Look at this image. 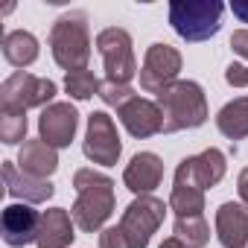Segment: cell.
<instances>
[{
	"label": "cell",
	"instance_id": "1",
	"mask_svg": "<svg viewBox=\"0 0 248 248\" xmlns=\"http://www.w3.org/2000/svg\"><path fill=\"white\" fill-rule=\"evenodd\" d=\"M76 202L70 207V216L79 231L93 233L99 231L111 213H114V181L96 170H79L73 175Z\"/></svg>",
	"mask_w": 248,
	"mask_h": 248
},
{
	"label": "cell",
	"instance_id": "2",
	"mask_svg": "<svg viewBox=\"0 0 248 248\" xmlns=\"http://www.w3.org/2000/svg\"><path fill=\"white\" fill-rule=\"evenodd\" d=\"M155 102H158L161 117H164V135L199 129L207 120V96H204L199 82L178 79L167 91H161Z\"/></svg>",
	"mask_w": 248,
	"mask_h": 248
},
{
	"label": "cell",
	"instance_id": "3",
	"mask_svg": "<svg viewBox=\"0 0 248 248\" xmlns=\"http://www.w3.org/2000/svg\"><path fill=\"white\" fill-rule=\"evenodd\" d=\"M50 53L59 67L70 70H88L91 62V32H88V15L85 12H67L62 15L50 30Z\"/></svg>",
	"mask_w": 248,
	"mask_h": 248
},
{
	"label": "cell",
	"instance_id": "4",
	"mask_svg": "<svg viewBox=\"0 0 248 248\" xmlns=\"http://www.w3.org/2000/svg\"><path fill=\"white\" fill-rule=\"evenodd\" d=\"M225 6L219 0H172L170 3V24L184 41H207L222 30Z\"/></svg>",
	"mask_w": 248,
	"mask_h": 248
},
{
	"label": "cell",
	"instance_id": "5",
	"mask_svg": "<svg viewBox=\"0 0 248 248\" xmlns=\"http://www.w3.org/2000/svg\"><path fill=\"white\" fill-rule=\"evenodd\" d=\"M96 50L102 56L105 64V82H117V85H129L135 79L138 62H135V50H132V35L123 27H108L96 35Z\"/></svg>",
	"mask_w": 248,
	"mask_h": 248
},
{
	"label": "cell",
	"instance_id": "6",
	"mask_svg": "<svg viewBox=\"0 0 248 248\" xmlns=\"http://www.w3.org/2000/svg\"><path fill=\"white\" fill-rule=\"evenodd\" d=\"M53 96H56V82L32 76L27 70H18L0 85V111H24L27 114V108H47V102Z\"/></svg>",
	"mask_w": 248,
	"mask_h": 248
},
{
	"label": "cell",
	"instance_id": "7",
	"mask_svg": "<svg viewBox=\"0 0 248 248\" xmlns=\"http://www.w3.org/2000/svg\"><path fill=\"white\" fill-rule=\"evenodd\" d=\"M164 213H167V204L155 196H138L126 210H123V219H120V231L126 233L129 245L132 248H146L152 233L161 228L164 222Z\"/></svg>",
	"mask_w": 248,
	"mask_h": 248
},
{
	"label": "cell",
	"instance_id": "8",
	"mask_svg": "<svg viewBox=\"0 0 248 248\" xmlns=\"http://www.w3.org/2000/svg\"><path fill=\"white\" fill-rule=\"evenodd\" d=\"M82 152L88 161L99 164V167H114L123 155V143L117 135L114 120L105 111H93L88 114V132H85V143Z\"/></svg>",
	"mask_w": 248,
	"mask_h": 248
},
{
	"label": "cell",
	"instance_id": "9",
	"mask_svg": "<svg viewBox=\"0 0 248 248\" xmlns=\"http://www.w3.org/2000/svg\"><path fill=\"white\" fill-rule=\"evenodd\" d=\"M181 73V53L170 44H152L140 64V88L146 93H161Z\"/></svg>",
	"mask_w": 248,
	"mask_h": 248
},
{
	"label": "cell",
	"instance_id": "10",
	"mask_svg": "<svg viewBox=\"0 0 248 248\" xmlns=\"http://www.w3.org/2000/svg\"><path fill=\"white\" fill-rule=\"evenodd\" d=\"M76 129H79V114L70 102H53L38 117V138L53 149L70 146V140L76 138Z\"/></svg>",
	"mask_w": 248,
	"mask_h": 248
},
{
	"label": "cell",
	"instance_id": "11",
	"mask_svg": "<svg viewBox=\"0 0 248 248\" xmlns=\"http://www.w3.org/2000/svg\"><path fill=\"white\" fill-rule=\"evenodd\" d=\"M38 228H41V213L32 210L30 204H9L0 216V231L3 242L12 248H24L30 242H38Z\"/></svg>",
	"mask_w": 248,
	"mask_h": 248
},
{
	"label": "cell",
	"instance_id": "12",
	"mask_svg": "<svg viewBox=\"0 0 248 248\" xmlns=\"http://www.w3.org/2000/svg\"><path fill=\"white\" fill-rule=\"evenodd\" d=\"M225 170H228V161H225V152L210 146L204 149L202 155H193V158H184L175 170L178 178H187L193 184H199L202 190H210L216 187L222 178H225Z\"/></svg>",
	"mask_w": 248,
	"mask_h": 248
},
{
	"label": "cell",
	"instance_id": "13",
	"mask_svg": "<svg viewBox=\"0 0 248 248\" xmlns=\"http://www.w3.org/2000/svg\"><path fill=\"white\" fill-rule=\"evenodd\" d=\"M117 114H120V123L126 126V132H129L132 138H138V140H146V138L164 132L161 108H158V102H152V99L135 96L132 102L123 105Z\"/></svg>",
	"mask_w": 248,
	"mask_h": 248
},
{
	"label": "cell",
	"instance_id": "14",
	"mask_svg": "<svg viewBox=\"0 0 248 248\" xmlns=\"http://www.w3.org/2000/svg\"><path fill=\"white\" fill-rule=\"evenodd\" d=\"M161 181H164V161L155 152H138L123 172V184L135 196H149Z\"/></svg>",
	"mask_w": 248,
	"mask_h": 248
},
{
	"label": "cell",
	"instance_id": "15",
	"mask_svg": "<svg viewBox=\"0 0 248 248\" xmlns=\"http://www.w3.org/2000/svg\"><path fill=\"white\" fill-rule=\"evenodd\" d=\"M3 181H6V193L15 196V199H21L24 204H41V202L53 199V193H56V187L47 178L27 175L12 161H3Z\"/></svg>",
	"mask_w": 248,
	"mask_h": 248
},
{
	"label": "cell",
	"instance_id": "16",
	"mask_svg": "<svg viewBox=\"0 0 248 248\" xmlns=\"http://www.w3.org/2000/svg\"><path fill=\"white\" fill-rule=\"evenodd\" d=\"M216 236L222 248H248V207L225 202L216 210Z\"/></svg>",
	"mask_w": 248,
	"mask_h": 248
},
{
	"label": "cell",
	"instance_id": "17",
	"mask_svg": "<svg viewBox=\"0 0 248 248\" xmlns=\"http://www.w3.org/2000/svg\"><path fill=\"white\" fill-rule=\"evenodd\" d=\"M76 222L64 207H50L41 213V228H38V248H67L76 233Z\"/></svg>",
	"mask_w": 248,
	"mask_h": 248
},
{
	"label": "cell",
	"instance_id": "18",
	"mask_svg": "<svg viewBox=\"0 0 248 248\" xmlns=\"http://www.w3.org/2000/svg\"><path fill=\"white\" fill-rule=\"evenodd\" d=\"M18 167L27 175L47 178V175H53L59 170V152L50 143H44L41 138L38 140H27L21 146V152H18Z\"/></svg>",
	"mask_w": 248,
	"mask_h": 248
},
{
	"label": "cell",
	"instance_id": "19",
	"mask_svg": "<svg viewBox=\"0 0 248 248\" xmlns=\"http://www.w3.org/2000/svg\"><path fill=\"white\" fill-rule=\"evenodd\" d=\"M216 129L228 140H245L248 138V96H236L216 114Z\"/></svg>",
	"mask_w": 248,
	"mask_h": 248
},
{
	"label": "cell",
	"instance_id": "20",
	"mask_svg": "<svg viewBox=\"0 0 248 248\" xmlns=\"http://www.w3.org/2000/svg\"><path fill=\"white\" fill-rule=\"evenodd\" d=\"M3 59L12 67H30L38 59V38L27 30H12L3 35Z\"/></svg>",
	"mask_w": 248,
	"mask_h": 248
},
{
	"label": "cell",
	"instance_id": "21",
	"mask_svg": "<svg viewBox=\"0 0 248 248\" xmlns=\"http://www.w3.org/2000/svg\"><path fill=\"white\" fill-rule=\"evenodd\" d=\"M170 210H175V216H199L204 210V190L193 181L175 178L170 193Z\"/></svg>",
	"mask_w": 248,
	"mask_h": 248
},
{
	"label": "cell",
	"instance_id": "22",
	"mask_svg": "<svg viewBox=\"0 0 248 248\" xmlns=\"http://www.w3.org/2000/svg\"><path fill=\"white\" fill-rule=\"evenodd\" d=\"M175 236L187 245V248H204L210 242V228L204 222V216H175Z\"/></svg>",
	"mask_w": 248,
	"mask_h": 248
},
{
	"label": "cell",
	"instance_id": "23",
	"mask_svg": "<svg viewBox=\"0 0 248 248\" xmlns=\"http://www.w3.org/2000/svg\"><path fill=\"white\" fill-rule=\"evenodd\" d=\"M99 79L91 73V70H70L67 76H64V91L73 96V99H79V102H85V99H91V96H99Z\"/></svg>",
	"mask_w": 248,
	"mask_h": 248
},
{
	"label": "cell",
	"instance_id": "24",
	"mask_svg": "<svg viewBox=\"0 0 248 248\" xmlns=\"http://www.w3.org/2000/svg\"><path fill=\"white\" fill-rule=\"evenodd\" d=\"M0 140L6 146L27 143V114L24 111H0Z\"/></svg>",
	"mask_w": 248,
	"mask_h": 248
},
{
	"label": "cell",
	"instance_id": "25",
	"mask_svg": "<svg viewBox=\"0 0 248 248\" xmlns=\"http://www.w3.org/2000/svg\"><path fill=\"white\" fill-rule=\"evenodd\" d=\"M138 93L132 91V85H117V82H102L99 85V99L105 102V105H111V108H123L126 102H132Z\"/></svg>",
	"mask_w": 248,
	"mask_h": 248
},
{
	"label": "cell",
	"instance_id": "26",
	"mask_svg": "<svg viewBox=\"0 0 248 248\" xmlns=\"http://www.w3.org/2000/svg\"><path fill=\"white\" fill-rule=\"evenodd\" d=\"M225 82L231 88H248V64H239V62H231L225 67Z\"/></svg>",
	"mask_w": 248,
	"mask_h": 248
},
{
	"label": "cell",
	"instance_id": "27",
	"mask_svg": "<svg viewBox=\"0 0 248 248\" xmlns=\"http://www.w3.org/2000/svg\"><path fill=\"white\" fill-rule=\"evenodd\" d=\"M99 248H132V245H129L126 233H123L120 225H117V228H105L99 233Z\"/></svg>",
	"mask_w": 248,
	"mask_h": 248
},
{
	"label": "cell",
	"instance_id": "28",
	"mask_svg": "<svg viewBox=\"0 0 248 248\" xmlns=\"http://www.w3.org/2000/svg\"><path fill=\"white\" fill-rule=\"evenodd\" d=\"M231 50L242 59H248V30H236L231 35Z\"/></svg>",
	"mask_w": 248,
	"mask_h": 248
},
{
	"label": "cell",
	"instance_id": "29",
	"mask_svg": "<svg viewBox=\"0 0 248 248\" xmlns=\"http://www.w3.org/2000/svg\"><path fill=\"white\" fill-rule=\"evenodd\" d=\"M236 193H239V199H242V204L248 207V167L239 172V178H236Z\"/></svg>",
	"mask_w": 248,
	"mask_h": 248
},
{
	"label": "cell",
	"instance_id": "30",
	"mask_svg": "<svg viewBox=\"0 0 248 248\" xmlns=\"http://www.w3.org/2000/svg\"><path fill=\"white\" fill-rule=\"evenodd\" d=\"M231 12H233L242 24H248V0H233V3H231Z\"/></svg>",
	"mask_w": 248,
	"mask_h": 248
},
{
	"label": "cell",
	"instance_id": "31",
	"mask_svg": "<svg viewBox=\"0 0 248 248\" xmlns=\"http://www.w3.org/2000/svg\"><path fill=\"white\" fill-rule=\"evenodd\" d=\"M161 248H187V245H184L178 236H167V239L161 242Z\"/></svg>",
	"mask_w": 248,
	"mask_h": 248
}]
</instances>
